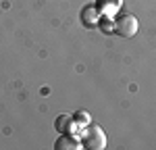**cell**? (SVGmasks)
<instances>
[{
    "label": "cell",
    "instance_id": "cell-1",
    "mask_svg": "<svg viewBox=\"0 0 156 150\" xmlns=\"http://www.w3.org/2000/svg\"><path fill=\"white\" fill-rule=\"evenodd\" d=\"M137 19L131 12H117L115 17V34L121 38H133L137 34Z\"/></svg>",
    "mask_w": 156,
    "mask_h": 150
},
{
    "label": "cell",
    "instance_id": "cell-2",
    "mask_svg": "<svg viewBox=\"0 0 156 150\" xmlns=\"http://www.w3.org/2000/svg\"><path fill=\"white\" fill-rule=\"evenodd\" d=\"M81 146H85L87 150H102L106 148V136L104 129L100 125H87L83 138H81Z\"/></svg>",
    "mask_w": 156,
    "mask_h": 150
},
{
    "label": "cell",
    "instance_id": "cell-3",
    "mask_svg": "<svg viewBox=\"0 0 156 150\" xmlns=\"http://www.w3.org/2000/svg\"><path fill=\"white\" fill-rule=\"evenodd\" d=\"M100 17H102V12H100V9H98L96 4H87L83 11H81V23H83V27H96L98 23H100Z\"/></svg>",
    "mask_w": 156,
    "mask_h": 150
},
{
    "label": "cell",
    "instance_id": "cell-4",
    "mask_svg": "<svg viewBox=\"0 0 156 150\" xmlns=\"http://www.w3.org/2000/svg\"><path fill=\"white\" fill-rule=\"evenodd\" d=\"M121 4H123V0H96V6L100 9V12L106 15V17L117 15L119 9H121Z\"/></svg>",
    "mask_w": 156,
    "mask_h": 150
},
{
    "label": "cell",
    "instance_id": "cell-5",
    "mask_svg": "<svg viewBox=\"0 0 156 150\" xmlns=\"http://www.w3.org/2000/svg\"><path fill=\"white\" fill-rule=\"evenodd\" d=\"M79 138H73L69 134H62V136L56 140V144H54V148L56 150H79Z\"/></svg>",
    "mask_w": 156,
    "mask_h": 150
},
{
    "label": "cell",
    "instance_id": "cell-6",
    "mask_svg": "<svg viewBox=\"0 0 156 150\" xmlns=\"http://www.w3.org/2000/svg\"><path fill=\"white\" fill-rule=\"evenodd\" d=\"M54 127L58 129L60 134H69L73 127H75L73 115H58V117H56V121H54Z\"/></svg>",
    "mask_w": 156,
    "mask_h": 150
},
{
    "label": "cell",
    "instance_id": "cell-7",
    "mask_svg": "<svg viewBox=\"0 0 156 150\" xmlns=\"http://www.w3.org/2000/svg\"><path fill=\"white\" fill-rule=\"evenodd\" d=\"M98 25H100V29H102L104 34H112V31H115V21H112L110 17H104V19L100 17V23Z\"/></svg>",
    "mask_w": 156,
    "mask_h": 150
},
{
    "label": "cell",
    "instance_id": "cell-8",
    "mask_svg": "<svg viewBox=\"0 0 156 150\" xmlns=\"http://www.w3.org/2000/svg\"><path fill=\"white\" fill-rule=\"evenodd\" d=\"M73 121H75V123H79V127L90 125V115H87L85 111H79V112H75V115H73Z\"/></svg>",
    "mask_w": 156,
    "mask_h": 150
}]
</instances>
